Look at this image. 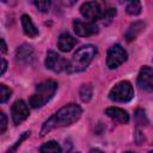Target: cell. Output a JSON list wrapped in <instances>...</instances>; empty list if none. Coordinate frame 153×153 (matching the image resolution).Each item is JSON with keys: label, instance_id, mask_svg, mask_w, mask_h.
Instances as JSON below:
<instances>
[{"label": "cell", "instance_id": "6da1fadb", "mask_svg": "<svg viewBox=\"0 0 153 153\" xmlns=\"http://www.w3.org/2000/svg\"><path fill=\"white\" fill-rule=\"evenodd\" d=\"M82 115V109L76 105V104H67L62 106L60 110H57L51 117H49L42 126L41 128V136H44L49 131L61 128V127H67L76 122Z\"/></svg>", "mask_w": 153, "mask_h": 153}, {"label": "cell", "instance_id": "7a4b0ae2", "mask_svg": "<svg viewBox=\"0 0 153 153\" xmlns=\"http://www.w3.org/2000/svg\"><path fill=\"white\" fill-rule=\"evenodd\" d=\"M97 55V47L92 44H87L81 47L79 50L75 51L71 62L68 63L67 72L69 73H78L85 71L88 65L92 62L93 57Z\"/></svg>", "mask_w": 153, "mask_h": 153}, {"label": "cell", "instance_id": "3957f363", "mask_svg": "<svg viewBox=\"0 0 153 153\" xmlns=\"http://www.w3.org/2000/svg\"><path fill=\"white\" fill-rule=\"evenodd\" d=\"M56 90H57V82L54 80H45L41 82L39 85H37L35 93L30 97L29 104L33 109L43 106L54 97Z\"/></svg>", "mask_w": 153, "mask_h": 153}, {"label": "cell", "instance_id": "277c9868", "mask_svg": "<svg viewBox=\"0 0 153 153\" xmlns=\"http://www.w3.org/2000/svg\"><path fill=\"white\" fill-rule=\"evenodd\" d=\"M109 98L114 102L126 103L134 98V88L129 81H120L117 82L109 92Z\"/></svg>", "mask_w": 153, "mask_h": 153}, {"label": "cell", "instance_id": "5b68a950", "mask_svg": "<svg viewBox=\"0 0 153 153\" xmlns=\"http://www.w3.org/2000/svg\"><path fill=\"white\" fill-rule=\"evenodd\" d=\"M106 10L103 8L100 2L97 1H87L84 2L80 7V13L84 18H86L88 22L96 23V20H102L104 13Z\"/></svg>", "mask_w": 153, "mask_h": 153}, {"label": "cell", "instance_id": "8992f818", "mask_svg": "<svg viewBox=\"0 0 153 153\" xmlns=\"http://www.w3.org/2000/svg\"><path fill=\"white\" fill-rule=\"evenodd\" d=\"M127 56H128L127 51L120 44H114L108 50V54H106V66L110 69H115V68L121 66L127 60Z\"/></svg>", "mask_w": 153, "mask_h": 153}, {"label": "cell", "instance_id": "52a82bcc", "mask_svg": "<svg viewBox=\"0 0 153 153\" xmlns=\"http://www.w3.org/2000/svg\"><path fill=\"white\" fill-rule=\"evenodd\" d=\"M45 67L55 73H60L63 69H67L68 62L61 55H59L56 51L48 50L47 57H45Z\"/></svg>", "mask_w": 153, "mask_h": 153}, {"label": "cell", "instance_id": "ba28073f", "mask_svg": "<svg viewBox=\"0 0 153 153\" xmlns=\"http://www.w3.org/2000/svg\"><path fill=\"white\" fill-rule=\"evenodd\" d=\"M73 29H74V32L81 37H90V36L98 33V31H99L96 23H92L88 20L85 22V20H80V19H75L73 22Z\"/></svg>", "mask_w": 153, "mask_h": 153}, {"label": "cell", "instance_id": "9c48e42d", "mask_svg": "<svg viewBox=\"0 0 153 153\" xmlns=\"http://www.w3.org/2000/svg\"><path fill=\"white\" fill-rule=\"evenodd\" d=\"M11 114H12L13 123L16 126H18L29 117V108L24 100L18 99L13 103V105L11 108Z\"/></svg>", "mask_w": 153, "mask_h": 153}, {"label": "cell", "instance_id": "30bf717a", "mask_svg": "<svg viewBox=\"0 0 153 153\" xmlns=\"http://www.w3.org/2000/svg\"><path fill=\"white\" fill-rule=\"evenodd\" d=\"M137 85L140 88L147 92L153 91V69L148 66H143L137 75Z\"/></svg>", "mask_w": 153, "mask_h": 153}, {"label": "cell", "instance_id": "8fae6325", "mask_svg": "<svg viewBox=\"0 0 153 153\" xmlns=\"http://www.w3.org/2000/svg\"><path fill=\"white\" fill-rule=\"evenodd\" d=\"M33 49L29 44H22L16 50V60L22 65H30L33 61Z\"/></svg>", "mask_w": 153, "mask_h": 153}, {"label": "cell", "instance_id": "7c38bea8", "mask_svg": "<svg viewBox=\"0 0 153 153\" xmlns=\"http://www.w3.org/2000/svg\"><path fill=\"white\" fill-rule=\"evenodd\" d=\"M105 114L114 120L115 122L117 123H122V124H126L129 122V115L126 110L121 109V108H117V106H111V108H108L105 110Z\"/></svg>", "mask_w": 153, "mask_h": 153}, {"label": "cell", "instance_id": "4fadbf2b", "mask_svg": "<svg viewBox=\"0 0 153 153\" xmlns=\"http://www.w3.org/2000/svg\"><path fill=\"white\" fill-rule=\"evenodd\" d=\"M78 43L76 38H74L72 35H69L68 32L61 33L59 39H57V47L61 51H69L74 48V45Z\"/></svg>", "mask_w": 153, "mask_h": 153}, {"label": "cell", "instance_id": "5bb4252c", "mask_svg": "<svg viewBox=\"0 0 153 153\" xmlns=\"http://www.w3.org/2000/svg\"><path fill=\"white\" fill-rule=\"evenodd\" d=\"M145 26H146V24L143 23V22H135V23H133V24H130V26L128 27V30L126 31V35H124V37H126V39L127 41H133V39H135L142 31H143V29H145Z\"/></svg>", "mask_w": 153, "mask_h": 153}, {"label": "cell", "instance_id": "9a60e30c", "mask_svg": "<svg viewBox=\"0 0 153 153\" xmlns=\"http://www.w3.org/2000/svg\"><path fill=\"white\" fill-rule=\"evenodd\" d=\"M22 26H23L25 35H27L29 37H36L38 35V29L35 26L33 22L31 20V18L27 14L22 16Z\"/></svg>", "mask_w": 153, "mask_h": 153}, {"label": "cell", "instance_id": "2e32d148", "mask_svg": "<svg viewBox=\"0 0 153 153\" xmlns=\"http://www.w3.org/2000/svg\"><path fill=\"white\" fill-rule=\"evenodd\" d=\"M39 153H61V147L56 141H48L41 146Z\"/></svg>", "mask_w": 153, "mask_h": 153}, {"label": "cell", "instance_id": "e0dca14e", "mask_svg": "<svg viewBox=\"0 0 153 153\" xmlns=\"http://www.w3.org/2000/svg\"><path fill=\"white\" fill-rule=\"evenodd\" d=\"M92 93H93V87L91 84H82L80 90H79V94L82 102H88L92 98Z\"/></svg>", "mask_w": 153, "mask_h": 153}, {"label": "cell", "instance_id": "ac0fdd59", "mask_svg": "<svg viewBox=\"0 0 153 153\" xmlns=\"http://www.w3.org/2000/svg\"><path fill=\"white\" fill-rule=\"evenodd\" d=\"M126 10H127V13L128 14H130V16H137V14L141 13V10H142L141 8V2L140 1H131V2H129L127 5Z\"/></svg>", "mask_w": 153, "mask_h": 153}, {"label": "cell", "instance_id": "d6986e66", "mask_svg": "<svg viewBox=\"0 0 153 153\" xmlns=\"http://www.w3.org/2000/svg\"><path fill=\"white\" fill-rule=\"evenodd\" d=\"M11 94H12V90L8 88L6 85L1 84L0 85V102L1 103H5L11 97Z\"/></svg>", "mask_w": 153, "mask_h": 153}, {"label": "cell", "instance_id": "ffe728a7", "mask_svg": "<svg viewBox=\"0 0 153 153\" xmlns=\"http://www.w3.org/2000/svg\"><path fill=\"white\" fill-rule=\"evenodd\" d=\"M29 135H30V130H29V131H25V133H23V135L19 137V140H18V141H17V142H16V143H14V145L11 147V148H8L6 153H16L17 148H18V147L22 145V142H23V141H24V140H25V139H26Z\"/></svg>", "mask_w": 153, "mask_h": 153}, {"label": "cell", "instance_id": "44dd1931", "mask_svg": "<svg viewBox=\"0 0 153 153\" xmlns=\"http://www.w3.org/2000/svg\"><path fill=\"white\" fill-rule=\"evenodd\" d=\"M135 117H136V122H137V124H147V122H148L145 111L141 110V109H137V110H136Z\"/></svg>", "mask_w": 153, "mask_h": 153}, {"label": "cell", "instance_id": "7402d4cb", "mask_svg": "<svg viewBox=\"0 0 153 153\" xmlns=\"http://www.w3.org/2000/svg\"><path fill=\"white\" fill-rule=\"evenodd\" d=\"M33 5L41 12H48L50 8V1H33Z\"/></svg>", "mask_w": 153, "mask_h": 153}, {"label": "cell", "instance_id": "603a6c76", "mask_svg": "<svg viewBox=\"0 0 153 153\" xmlns=\"http://www.w3.org/2000/svg\"><path fill=\"white\" fill-rule=\"evenodd\" d=\"M0 120H1V123H0V134L5 133L6 128H7V117L4 112L0 114Z\"/></svg>", "mask_w": 153, "mask_h": 153}, {"label": "cell", "instance_id": "cb8c5ba5", "mask_svg": "<svg viewBox=\"0 0 153 153\" xmlns=\"http://www.w3.org/2000/svg\"><path fill=\"white\" fill-rule=\"evenodd\" d=\"M1 62H2V67H1V74H4V73H5V71H6V67H7V62H6V60H5V59H1Z\"/></svg>", "mask_w": 153, "mask_h": 153}, {"label": "cell", "instance_id": "d4e9b609", "mask_svg": "<svg viewBox=\"0 0 153 153\" xmlns=\"http://www.w3.org/2000/svg\"><path fill=\"white\" fill-rule=\"evenodd\" d=\"M1 50H2V53H6V50H7V47H6V43L4 39H1Z\"/></svg>", "mask_w": 153, "mask_h": 153}, {"label": "cell", "instance_id": "484cf974", "mask_svg": "<svg viewBox=\"0 0 153 153\" xmlns=\"http://www.w3.org/2000/svg\"><path fill=\"white\" fill-rule=\"evenodd\" d=\"M90 153H103V152L100 149H98V148H93V149L90 151Z\"/></svg>", "mask_w": 153, "mask_h": 153}, {"label": "cell", "instance_id": "4316f807", "mask_svg": "<svg viewBox=\"0 0 153 153\" xmlns=\"http://www.w3.org/2000/svg\"><path fill=\"white\" fill-rule=\"evenodd\" d=\"M126 153H133V152H126Z\"/></svg>", "mask_w": 153, "mask_h": 153}, {"label": "cell", "instance_id": "83f0119b", "mask_svg": "<svg viewBox=\"0 0 153 153\" xmlns=\"http://www.w3.org/2000/svg\"><path fill=\"white\" fill-rule=\"evenodd\" d=\"M149 153H153V151H151V152H149Z\"/></svg>", "mask_w": 153, "mask_h": 153}]
</instances>
